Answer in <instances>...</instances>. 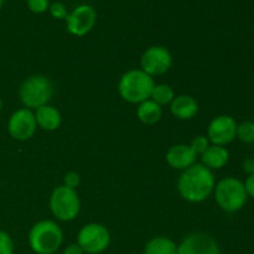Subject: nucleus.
Masks as SVG:
<instances>
[{"mask_svg": "<svg viewBox=\"0 0 254 254\" xmlns=\"http://www.w3.org/2000/svg\"><path fill=\"white\" fill-rule=\"evenodd\" d=\"M79 184H81V176H79V174L74 173V171H69V173H67L64 175V185L67 186V188L76 190V188H78Z\"/></svg>", "mask_w": 254, "mask_h": 254, "instance_id": "25", "label": "nucleus"}, {"mask_svg": "<svg viewBox=\"0 0 254 254\" xmlns=\"http://www.w3.org/2000/svg\"><path fill=\"white\" fill-rule=\"evenodd\" d=\"M2 4H4V0H0V9H1Z\"/></svg>", "mask_w": 254, "mask_h": 254, "instance_id": "29", "label": "nucleus"}, {"mask_svg": "<svg viewBox=\"0 0 254 254\" xmlns=\"http://www.w3.org/2000/svg\"><path fill=\"white\" fill-rule=\"evenodd\" d=\"M49 12L50 15L56 20H66L67 15H68L66 5L61 1L51 2L49 7Z\"/></svg>", "mask_w": 254, "mask_h": 254, "instance_id": "22", "label": "nucleus"}, {"mask_svg": "<svg viewBox=\"0 0 254 254\" xmlns=\"http://www.w3.org/2000/svg\"><path fill=\"white\" fill-rule=\"evenodd\" d=\"M111 243V233L101 223H88L79 230L77 245L84 253L99 254L107 250Z\"/></svg>", "mask_w": 254, "mask_h": 254, "instance_id": "7", "label": "nucleus"}, {"mask_svg": "<svg viewBox=\"0 0 254 254\" xmlns=\"http://www.w3.org/2000/svg\"><path fill=\"white\" fill-rule=\"evenodd\" d=\"M238 139L243 143H254V123L245 122L241 126H237Z\"/></svg>", "mask_w": 254, "mask_h": 254, "instance_id": "20", "label": "nucleus"}, {"mask_svg": "<svg viewBox=\"0 0 254 254\" xmlns=\"http://www.w3.org/2000/svg\"><path fill=\"white\" fill-rule=\"evenodd\" d=\"M14 253V242L11 237L4 231H0V254Z\"/></svg>", "mask_w": 254, "mask_h": 254, "instance_id": "24", "label": "nucleus"}, {"mask_svg": "<svg viewBox=\"0 0 254 254\" xmlns=\"http://www.w3.org/2000/svg\"><path fill=\"white\" fill-rule=\"evenodd\" d=\"M54 96V86L46 76L34 74L21 83L19 97L27 109H37L49 104Z\"/></svg>", "mask_w": 254, "mask_h": 254, "instance_id": "4", "label": "nucleus"}, {"mask_svg": "<svg viewBox=\"0 0 254 254\" xmlns=\"http://www.w3.org/2000/svg\"><path fill=\"white\" fill-rule=\"evenodd\" d=\"M97 22V11L91 5H78L66 17L67 31L74 36H84L92 31Z\"/></svg>", "mask_w": 254, "mask_h": 254, "instance_id": "9", "label": "nucleus"}, {"mask_svg": "<svg viewBox=\"0 0 254 254\" xmlns=\"http://www.w3.org/2000/svg\"><path fill=\"white\" fill-rule=\"evenodd\" d=\"M37 129L35 113L31 109H17L11 114L7 123V130L14 139L20 141L27 140L35 134Z\"/></svg>", "mask_w": 254, "mask_h": 254, "instance_id": "10", "label": "nucleus"}, {"mask_svg": "<svg viewBox=\"0 0 254 254\" xmlns=\"http://www.w3.org/2000/svg\"><path fill=\"white\" fill-rule=\"evenodd\" d=\"M64 242V233L56 222L50 220L35 223L29 233V245L36 254H54Z\"/></svg>", "mask_w": 254, "mask_h": 254, "instance_id": "3", "label": "nucleus"}, {"mask_svg": "<svg viewBox=\"0 0 254 254\" xmlns=\"http://www.w3.org/2000/svg\"><path fill=\"white\" fill-rule=\"evenodd\" d=\"M202 165L208 168L210 170H218L222 169L230 159V153L225 146L221 145H210V148L201 155Z\"/></svg>", "mask_w": 254, "mask_h": 254, "instance_id": "16", "label": "nucleus"}, {"mask_svg": "<svg viewBox=\"0 0 254 254\" xmlns=\"http://www.w3.org/2000/svg\"><path fill=\"white\" fill-rule=\"evenodd\" d=\"M27 7L30 11L34 14H44V12L49 11L50 7V0H26Z\"/></svg>", "mask_w": 254, "mask_h": 254, "instance_id": "23", "label": "nucleus"}, {"mask_svg": "<svg viewBox=\"0 0 254 254\" xmlns=\"http://www.w3.org/2000/svg\"><path fill=\"white\" fill-rule=\"evenodd\" d=\"M1 107H2V103H1V98H0V111H1Z\"/></svg>", "mask_w": 254, "mask_h": 254, "instance_id": "30", "label": "nucleus"}, {"mask_svg": "<svg viewBox=\"0 0 254 254\" xmlns=\"http://www.w3.org/2000/svg\"><path fill=\"white\" fill-rule=\"evenodd\" d=\"M170 111L175 118L180 121H190L197 114L198 103L193 97L181 94L173 99L170 103Z\"/></svg>", "mask_w": 254, "mask_h": 254, "instance_id": "14", "label": "nucleus"}, {"mask_svg": "<svg viewBox=\"0 0 254 254\" xmlns=\"http://www.w3.org/2000/svg\"><path fill=\"white\" fill-rule=\"evenodd\" d=\"M161 116H163L161 107L151 99L141 102L136 108V117L141 123L146 124V126H153V124L158 123Z\"/></svg>", "mask_w": 254, "mask_h": 254, "instance_id": "17", "label": "nucleus"}, {"mask_svg": "<svg viewBox=\"0 0 254 254\" xmlns=\"http://www.w3.org/2000/svg\"><path fill=\"white\" fill-rule=\"evenodd\" d=\"M35 119H36L37 127L47 131H54L61 126L62 117L61 113L54 106H42L35 112Z\"/></svg>", "mask_w": 254, "mask_h": 254, "instance_id": "15", "label": "nucleus"}, {"mask_svg": "<svg viewBox=\"0 0 254 254\" xmlns=\"http://www.w3.org/2000/svg\"><path fill=\"white\" fill-rule=\"evenodd\" d=\"M196 156L190 145L176 144L166 153V163L173 169L184 171L196 163Z\"/></svg>", "mask_w": 254, "mask_h": 254, "instance_id": "13", "label": "nucleus"}, {"mask_svg": "<svg viewBox=\"0 0 254 254\" xmlns=\"http://www.w3.org/2000/svg\"><path fill=\"white\" fill-rule=\"evenodd\" d=\"M173 56L164 46H151L144 51L140 60V66L149 76H161L170 69Z\"/></svg>", "mask_w": 254, "mask_h": 254, "instance_id": "8", "label": "nucleus"}, {"mask_svg": "<svg viewBox=\"0 0 254 254\" xmlns=\"http://www.w3.org/2000/svg\"><path fill=\"white\" fill-rule=\"evenodd\" d=\"M144 254H178V246L169 237L159 236L146 243Z\"/></svg>", "mask_w": 254, "mask_h": 254, "instance_id": "18", "label": "nucleus"}, {"mask_svg": "<svg viewBox=\"0 0 254 254\" xmlns=\"http://www.w3.org/2000/svg\"><path fill=\"white\" fill-rule=\"evenodd\" d=\"M155 82L143 69H130L121 77L118 83V91L124 101L133 104H140L141 102L150 99Z\"/></svg>", "mask_w": 254, "mask_h": 254, "instance_id": "2", "label": "nucleus"}, {"mask_svg": "<svg viewBox=\"0 0 254 254\" xmlns=\"http://www.w3.org/2000/svg\"><path fill=\"white\" fill-rule=\"evenodd\" d=\"M174 98H175L174 89L171 88L169 84H164V83L155 84L150 96L151 101H154L160 107L166 106V104H170Z\"/></svg>", "mask_w": 254, "mask_h": 254, "instance_id": "19", "label": "nucleus"}, {"mask_svg": "<svg viewBox=\"0 0 254 254\" xmlns=\"http://www.w3.org/2000/svg\"><path fill=\"white\" fill-rule=\"evenodd\" d=\"M243 168H245V171L250 175L254 174V159H247L243 164Z\"/></svg>", "mask_w": 254, "mask_h": 254, "instance_id": "28", "label": "nucleus"}, {"mask_svg": "<svg viewBox=\"0 0 254 254\" xmlns=\"http://www.w3.org/2000/svg\"><path fill=\"white\" fill-rule=\"evenodd\" d=\"M50 208L57 220L68 221L74 220L81 211V200L76 190L61 185L55 189L50 197Z\"/></svg>", "mask_w": 254, "mask_h": 254, "instance_id": "6", "label": "nucleus"}, {"mask_svg": "<svg viewBox=\"0 0 254 254\" xmlns=\"http://www.w3.org/2000/svg\"><path fill=\"white\" fill-rule=\"evenodd\" d=\"M217 205L226 212H237L247 202L248 195L245 184L236 178H225L215 186Z\"/></svg>", "mask_w": 254, "mask_h": 254, "instance_id": "5", "label": "nucleus"}, {"mask_svg": "<svg viewBox=\"0 0 254 254\" xmlns=\"http://www.w3.org/2000/svg\"><path fill=\"white\" fill-rule=\"evenodd\" d=\"M83 253H84L83 250H82L77 243H72V245L67 246L64 251V254H83Z\"/></svg>", "mask_w": 254, "mask_h": 254, "instance_id": "27", "label": "nucleus"}, {"mask_svg": "<svg viewBox=\"0 0 254 254\" xmlns=\"http://www.w3.org/2000/svg\"><path fill=\"white\" fill-rule=\"evenodd\" d=\"M190 146L196 155H202V154L210 148V140H208L207 136L197 135L192 139Z\"/></svg>", "mask_w": 254, "mask_h": 254, "instance_id": "21", "label": "nucleus"}, {"mask_svg": "<svg viewBox=\"0 0 254 254\" xmlns=\"http://www.w3.org/2000/svg\"><path fill=\"white\" fill-rule=\"evenodd\" d=\"M216 186L212 170L195 163L183 171L178 180V190L184 200L192 203L207 200Z\"/></svg>", "mask_w": 254, "mask_h": 254, "instance_id": "1", "label": "nucleus"}, {"mask_svg": "<svg viewBox=\"0 0 254 254\" xmlns=\"http://www.w3.org/2000/svg\"><path fill=\"white\" fill-rule=\"evenodd\" d=\"M245 188H246V192H247V195L254 198V174L248 176L247 180H246L245 183Z\"/></svg>", "mask_w": 254, "mask_h": 254, "instance_id": "26", "label": "nucleus"}, {"mask_svg": "<svg viewBox=\"0 0 254 254\" xmlns=\"http://www.w3.org/2000/svg\"><path fill=\"white\" fill-rule=\"evenodd\" d=\"M178 254H221L215 238L205 232H192L178 246Z\"/></svg>", "mask_w": 254, "mask_h": 254, "instance_id": "11", "label": "nucleus"}, {"mask_svg": "<svg viewBox=\"0 0 254 254\" xmlns=\"http://www.w3.org/2000/svg\"><path fill=\"white\" fill-rule=\"evenodd\" d=\"M237 135V123L231 116H218L207 128V138L212 145L225 146Z\"/></svg>", "mask_w": 254, "mask_h": 254, "instance_id": "12", "label": "nucleus"}]
</instances>
